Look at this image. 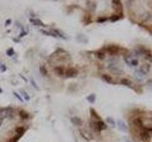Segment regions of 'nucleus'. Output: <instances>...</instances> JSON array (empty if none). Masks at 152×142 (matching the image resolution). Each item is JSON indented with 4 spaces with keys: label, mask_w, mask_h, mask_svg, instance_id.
I'll list each match as a JSON object with an SVG mask.
<instances>
[{
    "label": "nucleus",
    "mask_w": 152,
    "mask_h": 142,
    "mask_svg": "<svg viewBox=\"0 0 152 142\" xmlns=\"http://www.w3.org/2000/svg\"><path fill=\"white\" fill-rule=\"evenodd\" d=\"M15 117V110L12 107H4L0 108V119L4 118H13Z\"/></svg>",
    "instance_id": "1"
},
{
    "label": "nucleus",
    "mask_w": 152,
    "mask_h": 142,
    "mask_svg": "<svg viewBox=\"0 0 152 142\" xmlns=\"http://www.w3.org/2000/svg\"><path fill=\"white\" fill-rule=\"evenodd\" d=\"M91 124H92V127L96 130L97 132H101V131H103V130H106L107 129V127H108L107 124L105 123L104 121H102V120H99V121L95 122V123L91 122Z\"/></svg>",
    "instance_id": "2"
},
{
    "label": "nucleus",
    "mask_w": 152,
    "mask_h": 142,
    "mask_svg": "<svg viewBox=\"0 0 152 142\" xmlns=\"http://www.w3.org/2000/svg\"><path fill=\"white\" fill-rule=\"evenodd\" d=\"M77 75H78V70L74 67H69L65 72V77L66 78H74Z\"/></svg>",
    "instance_id": "3"
},
{
    "label": "nucleus",
    "mask_w": 152,
    "mask_h": 142,
    "mask_svg": "<svg viewBox=\"0 0 152 142\" xmlns=\"http://www.w3.org/2000/svg\"><path fill=\"white\" fill-rule=\"evenodd\" d=\"M107 51L110 55H117L120 51V48H119V47H117L115 45H111V46H109L107 47Z\"/></svg>",
    "instance_id": "4"
},
{
    "label": "nucleus",
    "mask_w": 152,
    "mask_h": 142,
    "mask_svg": "<svg viewBox=\"0 0 152 142\" xmlns=\"http://www.w3.org/2000/svg\"><path fill=\"white\" fill-rule=\"evenodd\" d=\"M70 121H71V123H72L73 125L78 126V127H80V126H82V125H83V120H82L79 117H70Z\"/></svg>",
    "instance_id": "5"
},
{
    "label": "nucleus",
    "mask_w": 152,
    "mask_h": 142,
    "mask_svg": "<svg viewBox=\"0 0 152 142\" xmlns=\"http://www.w3.org/2000/svg\"><path fill=\"white\" fill-rule=\"evenodd\" d=\"M30 22L33 26H39V27H47L46 24H44L40 19L38 18H30Z\"/></svg>",
    "instance_id": "6"
},
{
    "label": "nucleus",
    "mask_w": 152,
    "mask_h": 142,
    "mask_svg": "<svg viewBox=\"0 0 152 142\" xmlns=\"http://www.w3.org/2000/svg\"><path fill=\"white\" fill-rule=\"evenodd\" d=\"M117 124H118V128L121 130L122 132H128V126H127V124L125 123V121H123L121 119H119L118 121H117Z\"/></svg>",
    "instance_id": "7"
},
{
    "label": "nucleus",
    "mask_w": 152,
    "mask_h": 142,
    "mask_svg": "<svg viewBox=\"0 0 152 142\" xmlns=\"http://www.w3.org/2000/svg\"><path fill=\"white\" fill-rule=\"evenodd\" d=\"M53 70H54L55 74L58 75V76H63V75H65V72H66L64 66H55Z\"/></svg>",
    "instance_id": "8"
},
{
    "label": "nucleus",
    "mask_w": 152,
    "mask_h": 142,
    "mask_svg": "<svg viewBox=\"0 0 152 142\" xmlns=\"http://www.w3.org/2000/svg\"><path fill=\"white\" fill-rule=\"evenodd\" d=\"M50 32H52L53 34H54L56 37H60L62 39H67V37L64 35V33L62 32L61 31L59 30H56V29H52V30H50Z\"/></svg>",
    "instance_id": "9"
},
{
    "label": "nucleus",
    "mask_w": 152,
    "mask_h": 142,
    "mask_svg": "<svg viewBox=\"0 0 152 142\" xmlns=\"http://www.w3.org/2000/svg\"><path fill=\"white\" fill-rule=\"evenodd\" d=\"M140 137L143 141H149V140H150V135H149V133L146 132V131H144V132L141 133Z\"/></svg>",
    "instance_id": "10"
},
{
    "label": "nucleus",
    "mask_w": 152,
    "mask_h": 142,
    "mask_svg": "<svg viewBox=\"0 0 152 142\" xmlns=\"http://www.w3.org/2000/svg\"><path fill=\"white\" fill-rule=\"evenodd\" d=\"M112 4H113V7L115 8L116 11H118L120 13L123 11V6H122L121 1H116V0L115 1H112Z\"/></svg>",
    "instance_id": "11"
},
{
    "label": "nucleus",
    "mask_w": 152,
    "mask_h": 142,
    "mask_svg": "<svg viewBox=\"0 0 152 142\" xmlns=\"http://www.w3.org/2000/svg\"><path fill=\"white\" fill-rule=\"evenodd\" d=\"M18 114H19V117H21L22 119H28L30 117V114L28 112H26L25 110H20Z\"/></svg>",
    "instance_id": "12"
},
{
    "label": "nucleus",
    "mask_w": 152,
    "mask_h": 142,
    "mask_svg": "<svg viewBox=\"0 0 152 142\" xmlns=\"http://www.w3.org/2000/svg\"><path fill=\"white\" fill-rule=\"evenodd\" d=\"M77 40H78L79 42H82V43H85V44H87L88 42L87 37L86 35H84V34H82V33L77 35Z\"/></svg>",
    "instance_id": "13"
},
{
    "label": "nucleus",
    "mask_w": 152,
    "mask_h": 142,
    "mask_svg": "<svg viewBox=\"0 0 152 142\" xmlns=\"http://www.w3.org/2000/svg\"><path fill=\"white\" fill-rule=\"evenodd\" d=\"M102 79H103L106 82H108V83H111V84L115 83V82L112 80V78L110 77L109 75H108V74H104L103 76H102Z\"/></svg>",
    "instance_id": "14"
},
{
    "label": "nucleus",
    "mask_w": 152,
    "mask_h": 142,
    "mask_svg": "<svg viewBox=\"0 0 152 142\" xmlns=\"http://www.w3.org/2000/svg\"><path fill=\"white\" fill-rule=\"evenodd\" d=\"M143 54H145V56H146V58L147 60L152 61V53L149 49H146V48H145L144 51H143Z\"/></svg>",
    "instance_id": "15"
},
{
    "label": "nucleus",
    "mask_w": 152,
    "mask_h": 142,
    "mask_svg": "<svg viewBox=\"0 0 152 142\" xmlns=\"http://www.w3.org/2000/svg\"><path fill=\"white\" fill-rule=\"evenodd\" d=\"M87 100L88 102H90V103H94L95 100H96V95H95V94H90V95H88V96L87 97Z\"/></svg>",
    "instance_id": "16"
},
{
    "label": "nucleus",
    "mask_w": 152,
    "mask_h": 142,
    "mask_svg": "<svg viewBox=\"0 0 152 142\" xmlns=\"http://www.w3.org/2000/svg\"><path fill=\"white\" fill-rule=\"evenodd\" d=\"M89 112H90V115H91V117H94V118H96V119H99L100 120V116L97 114V112L95 111V109H93V108H90L89 109Z\"/></svg>",
    "instance_id": "17"
},
{
    "label": "nucleus",
    "mask_w": 152,
    "mask_h": 142,
    "mask_svg": "<svg viewBox=\"0 0 152 142\" xmlns=\"http://www.w3.org/2000/svg\"><path fill=\"white\" fill-rule=\"evenodd\" d=\"M122 17H123V13H122V14H120V15H112V16H110L109 19L111 22H116V21L120 20Z\"/></svg>",
    "instance_id": "18"
},
{
    "label": "nucleus",
    "mask_w": 152,
    "mask_h": 142,
    "mask_svg": "<svg viewBox=\"0 0 152 142\" xmlns=\"http://www.w3.org/2000/svg\"><path fill=\"white\" fill-rule=\"evenodd\" d=\"M25 131H26V129H25L24 127H22V126H20V127H17V128L15 129V132L17 133V135H20V136H22V135L24 134Z\"/></svg>",
    "instance_id": "19"
},
{
    "label": "nucleus",
    "mask_w": 152,
    "mask_h": 142,
    "mask_svg": "<svg viewBox=\"0 0 152 142\" xmlns=\"http://www.w3.org/2000/svg\"><path fill=\"white\" fill-rule=\"evenodd\" d=\"M39 71H40V74L43 75V76H47L48 75V70L46 69L45 66H43V65H41L39 67Z\"/></svg>",
    "instance_id": "20"
},
{
    "label": "nucleus",
    "mask_w": 152,
    "mask_h": 142,
    "mask_svg": "<svg viewBox=\"0 0 152 142\" xmlns=\"http://www.w3.org/2000/svg\"><path fill=\"white\" fill-rule=\"evenodd\" d=\"M121 83L123 85H126V86H130L131 85V81L128 80V79H122Z\"/></svg>",
    "instance_id": "21"
},
{
    "label": "nucleus",
    "mask_w": 152,
    "mask_h": 142,
    "mask_svg": "<svg viewBox=\"0 0 152 142\" xmlns=\"http://www.w3.org/2000/svg\"><path fill=\"white\" fill-rule=\"evenodd\" d=\"M79 133H80V135L83 136V137L85 138L86 140H87V141H89V140H90V137H89L88 136H87V134H86L85 131H83V130L80 129V130H79Z\"/></svg>",
    "instance_id": "22"
},
{
    "label": "nucleus",
    "mask_w": 152,
    "mask_h": 142,
    "mask_svg": "<svg viewBox=\"0 0 152 142\" xmlns=\"http://www.w3.org/2000/svg\"><path fill=\"white\" fill-rule=\"evenodd\" d=\"M87 7H89V8H90V10H92V11H94V10H95V8H96V3H95V2L87 1Z\"/></svg>",
    "instance_id": "23"
},
{
    "label": "nucleus",
    "mask_w": 152,
    "mask_h": 142,
    "mask_svg": "<svg viewBox=\"0 0 152 142\" xmlns=\"http://www.w3.org/2000/svg\"><path fill=\"white\" fill-rule=\"evenodd\" d=\"M40 32L42 33V34H45V35H47V36H52V37L56 38L54 34L52 33V32H50V31H43V30H40Z\"/></svg>",
    "instance_id": "24"
},
{
    "label": "nucleus",
    "mask_w": 152,
    "mask_h": 142,
    "mask_svg": "<svg viewBox=\"0 0 152 142\" xmlns=\"http://www.w3.org/2000/svg\"><path fill=\"white\" fill-rule=\"evenodd\" d=\"M20 94H22L23 98H24V100H30V96L28 95V93L24 91V90H20Z\"/></svg>",
    "instance_id": "25"
},
{
    "label": "nucleus",
    "mask_w": 152,
    "mask_h": 142,
    "mask_svg": "<svg viewBox=\"0 0 152 142\" xmlns=\"http://www.w3.org/2000/svg\"><path fill=\"white\" fill-rule=\"evenodd\" d=\"M133 123L135 126H138V127H142L143 126V122H142V120H141L140 118H135Z\"/></svg>",
    "instance_id": "26"
},
{
    "label": "nucleus",
    "mask_w": 152,
    "mask_h": 142,
    "mask_svg": "<svg viewBox=\"0 0 152 142\" xmlns=\"http://www.w3.org/2000/svg\"><path fill=\"white\" fill-rule=\"evenodd\" d=\"M109 69L111 71H113V73H115V74H121V73H123V71L117 67H110L109 66Z\"/></svg>",
    "instance_id": "27"
},
{
    "label": "nucleus",
    "mask_w": 152,
    "mask_h": 142,
    "mask_svg": "<svg viewBox=\"0 0 152 142\" xmlns=\"http://www.w3.org/2000/svg\"><path fill=\"white\" fill-rule=\"evenodd\" d=\"M13 95H14V97H15V98H16V99H18V100H20V101H21V102H24V99H23V98H22V97H21V96H20V95H19L18 93L17 92H15V91H13Z\"/></svg>",
    "instance_id": "28"
},
{
    "label": "nucleus",
    "mask_w": 152,
    "mask_h": 142,
    "mask_svg": "<svg viewBox=\"0 0 152 142\" xmlns=\"http://www.w3.org/2000/svg\"><path fill=\"white\" fill-rule=\"evenodd\" d=\"M107 122L109 124H110V125H112V126H115V121H114V119L112 117H107Z\"/></svg>",
    "instance_id": "29"
},
{
    "label": "nucleus",
    "mask_w": 152,
    "mask_h": 142,
    "mask_svg": "<svg viewBox=\"0 0 152 142\" xmlns=\"http://www.w3.org/2000/svg\"><path fill=\"white\" fill-rule=\"evenodd\" d=\"M105 57H106V55H105V53H104L103 51H98L97 52V58L98 59H100V60H104V59H105Z\"/></svg>",
    "instance_id": "30"
},
{
    "label": "nucleus",
    "mask_w": 152,
    "mask_h": 142,
    "mask_svg": "<svg viewBox=\"0 0 152 142\" xmlns=\"http://www.w3.org/2000/svg\"><path fill=\"white\" fill-rule=\"evenodd\" d=\"M6 54L8 56H10V57H12V56L14 54V50H13V48H12V47H11V48H9V49L6 51Z\"/></svg>",
    "instance_id": "31"
},
{
    "label": "nucleus",
    "mask_w": 152,
    "mask_h": 142,
    "mask_svg": "<svg viewBox=\"0 0 152 142\" xmlns=\"http://www.w3.org/2000/svg\"><path fill=\"white\" fill-rule=\"evenodd\" d=\"M108 19L109 18H107V17H98L96 21H97L98 23H103V22H106Z\"/></svg>",
    "instance_id": "32"
},
{
    "label": "nucleus",
    "mask_w": 152,
    "mask_h": 142,
    "mask_svg": "<svg viewBox=\"0 0 152 142\" xmlns=\"http://www.w3.org/2000/svg\"><path fill=\"white\" fill-rule=\"evenodd\" d=\"M129 63L131 64V65H133V66H136L137 64H138V60H131Z\"/></svg>",
    "instance_id": "33"
},
{
    "label": "nucleus",
    "mask_w": 152,
    "mask_h": 142,
    "mask_svg": "<svg viewBox=\"0 0 152 142\" xmlns=\"http://www.w3.org/2000/svg\"><path fill=\"white\" fill-rule=\"evenodd\" d=\"M11 23H12V20H11V19H8L6 21V23H5V27H8Z\"/></svg>",
    "instance_id": "34"
},
{
    "label": "nucleus",
    "mask_w": 152,
    "mask_h": 142,
    "mask_svg": "<svg viewBox=\"0 0 152 142\" xmlns=\"http://www.w3.org/2000/svg\"><path fill=\"white\" fill-rule=\"evenodd\" d=\"M6 69H7V67H6V65H5V64H2V65H1V71H2V72L6 71Z\"/></svg>",
    "instance_id": "35"
},
{
    "label": "nucleus",
    "mask_w": 152,
    "mask_h": 142,
    "mask_svg": "<svg viewBox=\"0 0 152 142\" xmlns=\"http://www.w3.org/2000/svg\"><path fill=\"white\" fill-rule=\"evenodd\" d=\"M30 82H31V83H32V85H33V86L35 87V88H36L37 90H39V88H38V86H37L36 84H35V83H34V81H33V80H30Z\"/></svg>",
    "instance_id": "36"
},
{
    "label": "nucleus",
    "mask_w": 152,
    "mask_h": 142,
    "mask_svg": "<svg viewBox=\"0 0 152 142\" xmlns=\"http://www.w3.org/2000/svg\"><path fill=\"white\" fill-rule=\"evenodd\" d=\"M25 35H27V32H26V31H23V32H21V34L19 35V38L23 37V36H25Z\"/></svg>",
    "instance_id": "37"
},
{
    "label": "nucleus",
    "mask_w": 152,
    "mask_h": 142,
    "mask_svg": "<svg viewBox=\"0 0 152 142\" xmlns=\"http://www.w3.org/2000/svg\"><path fill=\"white\" fill-rule=\"evenodd\" d=\"M2 123H3V119H0V127H1Z\"/></svg>",
    "instance_id": "38"
},
{
    "label": "nucleus",
    "mask_w": 152,
    "mask_h": 142,
    "mask_svg": "<svg viewBox=\"0 0 152 142\" xmlns=\"http://www.w3.org/2000/svg\"><path fill=\"white\" fill-rule=\"evenodd\" d=\"M1 93H2V89H1V88H0V94H1Z\"/></svg>",
    "instance_id": "39"
},
{
    "label": "nucleus",
    "mask_w": 152,
    "mask_h": 142,
    "mask_svg": "<svg viewBox=\"0 0 152 142\" xmlns=\"http://www.w3.org/2000/svg\"><path fill=\"white\" fill-rule=\"evenodd\" d=\"M126 142H131V141H130V140H127Z\"/></svg>",
    "instance_id": "40"
},
{
    "label": "nucleus",
    "mask_w": 152,
    "mask_h": 142,
    "mask_svg": "<svg viewBox=\"0 0 152 142\" xmlns=\"http://www.w3.org/2000/svg\"><path fill=\"white\" fill-rule=\"evenodd\" d=\"M151 33H152V31H151Z\"/></svg>",
    "instance_id": "41"
}]
</instances>
